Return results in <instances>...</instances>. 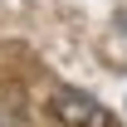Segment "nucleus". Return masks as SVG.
Masks as SVG:
<instances>
[{
	"label": "nucleus",
	"instance_id": "2",
	"mask_svg": "<svg viewBox=\"0 0 127 127\" xmlns=\"http://www.w3.org/2000/svg\"><path fill=\"white\" fill-rule=\"evenodd\" d=\"M0 127H25V103H20V93L0 98Z\"/></svg>",
	"mask_w": 127,
	"mask_h": 127
},
{
	"label": "nucleus",
	"instance_id": "1",
	"mask_svg": "<svg viewBox=\"0 0 127 127\" xmlns=\"http://www.w3.org/2000/svg\"><path fill=\"white\" fill-rule=\"evenodd\" d=\"M49 117L59 127H108V108L98 103V98L78 93V88H54L49 93Z\"/></svg>",
	"mask_w": 127,
	"mask_h": 127
}]
</instances>
